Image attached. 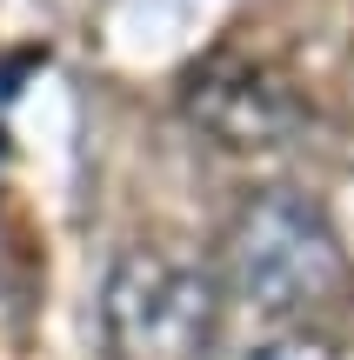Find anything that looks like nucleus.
I'll return each mask as SVG.
<instances>
[{
  "mask_svg": "<svg viewBox=\"0 0 354 360\" xmlns=\"http://www.w3.org/2000/svg\"><path fill=\"white\" fill-rule=\"evenodd\" d=\"M181 107L208 141L234 147V154H267V147H288L301 127V101L288 94V80L267 60L241 47H214L208 60L187 67L181 80Z\"/></svg>",
  "mask_w": 354,
  "mask_h": 360,
  "instance_id": "obj_3",
  "label": "nucleus"
},
{
  "mask_svg": "<svg viewBox=\"0 0 354 360\" xmlns=\"http://www.w3.org/2000/svg\"><path fill=\"white\" fill-rule=\"evenodd\" d=\"M234 360H328V347H321L315 327H274V334L248 340Z\"/></svg>",
  "mask_w": 354,
  "mask_h": 360,
  "instance_id": "obj_4",
  "label": "nucleus"
},
{
  "mask_svg": "<svg viewBox=\"0 0 354 360\" xmlns=\"http://www.w3.org/2000/svg\"><path fill=\"white\" fill-rule=\"evenodd\" d=\"M221 294L254 307L267 327H328L354 300V260L315 193L254 187L221 233Z\"/></svg>",
  "mask_w": 354,
  "mask_h": 360,
  "instance_id": "obj_1",
  "label": "nucleus"
},
{
  "mask_svg": "<svg viewBox=\"0 0 354 360\" xmlns=\"http://www.w3.org/2000/svg\"><path fill=\"white\" fill-rule=\"evenodd\" d=\"M221 327V274L174 247H120L101 281L107 360H208Z\"/></svg>",
  "mask_w": 354,
  "mask_h": 360,
  "instance_id": "obj_2",
  "label": "nucleus"
}]
</instances>
